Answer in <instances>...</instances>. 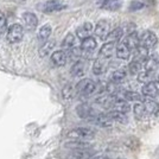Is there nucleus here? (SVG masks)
Here are the masks:
<instances>
[{
	"instance_id": "f257e3e1",
	"label": "nucleus",
	"mask_w": 159,
	"mask_h": 159,
	"mask_svg": "<svg viewBox=\"0 0 159 159\" xmlns=\"http://www.w3.org/2000/svg\"><path fill=\"white\" fill-rule=\"evenodd\" d=\"M96 134V131L89 127H79L74 128L68 133L69 139H76V140H86V139H93Z\"/></svg>"
},
{
	"instance_id": "f03ea898",
	"label": "nucleus",
	"mask_w": 159,
	"mask_h": 159,
	"mask_svg": "<svg viewBox=\"0 0 159 159\" xmlns=\"http://www.w3.org/2000/svg\"><path fill=\"white\" fill-rule=\"evenodd\" d=\"M76 92L82 96H89L96 92V83L90 79L81 80L76 84Z\"/></svg>"
},
{
	"instance_id": "7ed1b4c3",
	"label": "nucleus",
	"mask_w": 159,
	"mask_h": 159,
	"mask_svg": "<svg viewBox=\"0 0 159 159\" xmlns=\"http://www.w3.org/2000/svg\"><path fill=\"white\" fill-rule=\"evenodd\" d=\"M37 8L42 12L51 13V12H58V11L64 10V8H66V5L60 0H49V1L43 2V4H38Z\"/></svg>"
},
{
	"instance_id": "20e7f679",
	"label": "nucleus",
	"mask_w": 159,
	"mask_h": 159,
	"mask_svg": "<svg viewBox=\"0 0 159 159\" xmlns=\"http://www.w3.org/2000/svg\"><path fill=\"white\" fill-rule=\"evenodd\" d=\"M24 37V29L19 24H13L7 29V40L11 44L19 43Z\"/></svg>"
},
{
	"instance_id": "39448f33",
	"label": "nucleus",
	"mask_w": 159,
	"mask_h": 159,
	"mask_svg": "<svg viewBox=\"0 0 159 159\" xmlns=\"http://www.w3.org/2000/svg\"><path fill=\"white\" fill-rule=\"evenodd\" d=\"M76 114L79 115V118L81 119L88 120L92 122V120L99 114L98 111H95L93 107L87 105V103H82V105H79L76 107Z\"/></svg>"
},
{
	"instance_id": "423d86ee",
	"label": "nucleus",
	"mask_w": 159,
	"mask_h": 159,
	"mask_svg": "<svg viewBox=\"0 0 159 159\" xmlns=\"http://www.w3.org/2000/svg\"><path fill=\"white\" fill-rule=\"evenodd\" d=\"M94 32L99 38H101L102 40H106L107 36L111 32V23L106 19H101L96 24V26L94 29Z\"/></svg>"
},
{
	"instance_id": "0eeeda50",
	"label": "nucleus",
	"mask_w": 159,
	"mask_h": 159,
	"mask_svg": "<svg viewBox=\"0 0 159 159\" xmlns=\"http://www.w3.org/2000/svg\"><path fill=\"white\" fill-rule=\"evenodd\" d=\"M157 36L152 31H145L140 36V45L146 49H152L157 44Z\"/></svg>"
},
{
	"instance_id": "6e6552de",
	"label": "nucleus",
	"mask_w": 159,
	"mask_h": 159,
	"mask_svg": "<svg viewBox=\"0 0 159 159\" xmlns=\"http://www.w3.org/2000/svg\"><path fill=\"white\" fill-rule=\"evenodd\" d=\"M141 92H143V95L146 98H157L159 95V82L152 81V82L146 83L143 87Z\"/></svg>"
},
{
	"instance_id": "1a4fd4ad",
	"label": "nucleus",
	"mask_w": 159,
	"mask_h": 159,
	"mask_svg": "<svg viewBox=\"0 0 159 159\" xmlns=\"http://www.w3.org/2000/svg\"><path fill=\"white\" fill-rule=\"evenodd\" d=\"M21 20L24 23V27L29 31H33L38 25V19H37L36 14L31 13V12H25L21 16Z\"/></svg>"
},
{
	"instance_id": "9d476101",
	"label": "nucleus",
	"mask_w": 159,
	"mask_h": 159,
	"mask_svg": "<svg viewBox=\"0 0 159 159\" xmlns=\"http://www.w3.org/2000/svg\"><path fill=\"white\" fill-rule=\"evenodd\" d=\"M115 53H116L118 58H120V60H128L131 57V55H132V49L122 40L116 45Z\"/></svg>"
},
{
	"instance_id": "9b49d317",
	"label": "nucleus",
	"mask_w": 159,
	"mask_h": 159,
	"mask_svg": "<svg viewBox=\"0 0 159 159\" xmlns=\"http://www.w3.org/2000/svg\"><path fill=\"white\" fill-rule=\"evenodd\" d=\"M66 61H68V55L64 50H57L51 55V62L53 63V66H63L66 63Z\"/></svg>"
},
{
	"instance_id": "f8f14e48",
	"label": "nucleus",
	"mask_w": 159,
	"mask_h": 159,
	"mask_svg": "<svg viewBox=\"0 0 159 159\" xmlns=\"http://www.w3.org/2000/svg\"><path fill=\"white\" fill-rule=\"evenodd\" d=\"M115 43L114 42H107L105 43L101 49H100V57H102V58H111L112 57V55L114 53L115 51Z\"/></svg>"
},
{
	"instance_id": "ddd939ff",
	"label": "nucleus",
	"mask_w": 159,
	"mask_h": 159,
	"mask_svg": "<svg viewBox=\"0 0 159 159\" xmlns=\"http://www.w3.org/2000/svg\"><path fill=\"white\" fill-rule=\"evenodd\" d=\"M94 31V26L92 23H84L83 25H81V26L76 30V34H77V37L81 38V39H84L87 37H89Z\"/></svg>"
},
{
	"instance_id": "4468645a",
	"label": "nucleus",
	"mask_w": 159,
	"mask_h": 159,
	"mask_svg": "<svg viewBox=\"0 0 159 159\" xmlns=\"http://www.w3.org/2000/svg\"><path fill=\"white\" fill-rule=\"evenodd\" d=\"M99 6L107 11H118L121 7V0H101Z\"/></svg>"
},
{
	"instance_id": "2eb2a0df",
	"label": "nucleus",
	"mask_w": 159,
	"mask_h": 159,
	"mask_svg": "<svg viewBox=\"0 0 159 159\" xmlns=\"http://www.w3.org/2000/svg\"><path fill=\"white\" fill-rule=\"evenodd\" d=\"M113 111H118L121 113H127L131 109V105L128 103V101L125 99H115V101L112 105Z\"/></svg>"
},
{
	"instance_id": "dca6fc26",
	"label": "nucleus",
	"mask_w": 159,
	"mask_h": 159,
	"mask_svg": "<svg viewBox=\"0 0 159 159\" xmlns=\"http://www.w3.org/2000/svg\"><path fill=\"white\" fill-rule=\"evenodd\" d=\"M96 40L95 38H93L92 36H89V37H87L84 39H82V43H81V49H82V51H84V52H93L94 50L96 49Z\"/></svg>"
},
{
	"instance_id": "f3484780",
	"label": "nucleus",
	"mask_w": 159,
	"mask_h": 159,
	"mask_svg": "<svg viewBox=\"0 0 159 159\" xmlns=\"http://www.w3.org/2000/svg\"><path fill=\"white\" fill-rule=\"evenodd\" d=\"M124 42L133 50V49H137L140 45V37L138 36V33L134 31V32L128 33V36L124 39Z\"/></svg>"
},
{
	"instance_id": "a211bd4d",
	"label": "nucleus",
	"mask_w": 159,
	"mask_h": 159,
	"mask_svg": "<svg viewBox=\"0 0 159 159\" xmlns=\"http://www.w3.org/2000/svg\"><path fill=\"white\" fill-rule=\"evenodd\" d=\"M70 73L74 77H81L83 76L84 73H86V66H84V63L82 61H77L70 69Z\"/></svg>"
},
{
	"instance_id": "6ab92c4d",
	"label": "nucleus",
	"mask_w": 159,
	"mask_h": 159,
	"mask_svg": "<svg viewBox=\"0 0 159 159\" xmlns=\"http://www.w3.org/2000/svg\"><path fill=\"white\" fill-rule=\"evenodd\" d=\"M133 113H134L135 119L138 120H144L146 115H148V113L146 112V108L143 102H138V103L134 105V107H133Z\"/></svg>"
},
{
	"instance_id": "aec40b11",
	"label": "nucleus",
	"mask_w": 159,
	"mask_h": 159,
	"mask_svg": "<svg viewBox=\"0 0 159 159\" xmlns=\"http://www.w3.org/2000/svg\"><path fill=\"white\" fill-rule=\"evenodd\" d=\"M76 44V38H75V36L71 34V33H69V34H66V38L63 39V43H62V48H63V50L68 52V51H70L71 49L76 47L75 45Z\"/></svg>"
},
{
	"instance_id": "412c9836",
	"label": "nucleus",
	"mask_w": 159,
	"mask_h": 159,
	"mask_svg": "<svg viewBox=\"0 0 159 159\" xmlns=\"http://www.w3.org/2000/svg\"><path fill=\"white\" fill-rule=\"evenodd\" d=\"M122 36H124V29L122 27H116V29H114V30H112L109 32V34L107 36L106 40L107 42H114V43H116V42H119L122 38Z\"/></svg>"
},
{
	"instance_id": "4be33fe9",
	"label": "nucleus",
	"mask_w": 159,
	"mask_h": 159,
	"mask_svg": "<svg viewBox=\"0 0 159 159\" xmlns=\"http://www.w3.org/2000/svg\"><path fill=\"white\" fill-rule=\"evenodd\" d=\"M127 76V71L126 69H124V68H121V69H116L115 71H113L112 76H111V82H114V83H120V82H122L124 80L126 79Z\"/></svg>"
},
{
	"instance_id": "5701e85b",
	"label": "nucleus",
	"mask_w": 159,
	"mask_h": 159,
	"mask_svg": "<svg viewBox=\"0 0 159 159\" xmlns=\"http://www.w3.org/2000/svg\"><path fill=\"white\" fill-rule=\"evenodd\" d=\"M66 147H70V148H74V150H81V148H90V144L87 143L84 140H76L73 139L71 141L66 143Z\"/></svg>"
},
{
	"instance_id": "b1692460",
	"label": "nucleus",
	"mask_w": 159,
	"mask_h": 159,
	"mask_svg": "<svg viewBox=\"0 0 159 159\" xmlns=\"http://www.w3.org/2000/svg\"><path fill=\"white\" fill-rule=\"evenodd\" d=\"M122 99L127 100L128 102H131V101H139V102H144V96L143 95H140L139 93H137V92H131V90H126V92H124L122 93Z\"/></svg>"
},
{
	"instance_id": "393cba45",
	"label": "nucleus",
	"mask_w": 159,
	"mask_h": 159,
	"mask_svg": "<svg viewBox=\"0 0 159 159\" xmlns=\"http://www.w3.org/2000/svg\"><path fill=\"white\" fill-rule=\"evenodd\" d=\"M144 106L146 108V112L148 113V114H157L159 112V103L158 102H156V101H153V100H144Z\"/></svg>"
},
{
	"instance_id": "a878e982",
	"label": "nucleus",
	"mask_w": 159,
	"mask_h": 159,
	"mask_svg": "<svg viewBox=\"0 0 159 159\" xmlns=\"http://www.w3.org/2000/svg\"><path fill=\"white\" fill-rule=\"evenodd\" d=\"M106 58H102V57H100L98 60L94 62L93 64V73L95 75H101V74L105 73V70H106V62H105Z\"/></svg>"
},
{
	"instance_id": "bb28decb",
	"label": "nucleus",
	"mask_w": 159,
	"mask_h": 159,
	"mask_svg": "<svg viewBox=\"0 0 159 159\" xmlns=\"http://www.w3.org/2000/svg\"><path fill=\"white\" fill-rule=\"evenodd\" d=\"M108 116L113 120V121H116V122H120V124H126L128 119L125 115V113L118 112V111H111L109 113H107Z\"/></svg>"
},
{
	"instance_id": "cd10ccee",
	"label": "nucleus",
	"mask_w": 159,
	"mask_h": 159,
	"mask_svg": "<svg viewBox=\"0 0 159 159\" xmlns=\"http://www.w3.org/2000/svg\"><path fill=\"white\" fill-rule=\"evenodd\" d=\"M51 26L47 24V25H44V26H42L39 31H38V40L42 42V43H45L48 39H49V37H50V34H51Z\"/></svg>"
},
{
	"instance_id": "c85d7f7f",
	"label": "nucleus",
	"mask_w": 159,
	"mask_h": 159,
	"mask_svg": "<svg viewBox=\"0 0 159 159\" xmlns=\"http://www.w3.org/2000/svg\"><path fill=\"white\" fill-rule=\"evenodd\" d=\"M73 156L76 159H89L93 156V151L89 148H81V150H75Z\"/></svg>"
},
{
	"instance_id": "c756f323",
	"label": "nucleus",
	"mask_w": 159,
	"mask_h": 159,
	"mask_svg": "<svg viewBox=\"0 0 159 159\" xmlns=\"http://www.w3.org/2000/svg\"><path fill=\"white\" fill-rule=\"evenodd\" d=\"M55 47V42L53 40H47L45 43H43V45L40 47L39 49V55L42 57H44V56H48L49 53L51 52V50L53 49Z\"/></svg>"
},
{
	"instance_id": "7c9ffc66",
	"label": "nucleus",
	"mask_w": 159,
	"mask_h": 159,
	"mask_svg": "<svg viewBox=\"0 0 159 159\" xmlns=\"http://www.w3.org/2000/svg\"><path fill=\"white\" fill-rule=\"evenodd\" d=\"M153 80V75H152V71H150V70H144V71H140L138 74V81L141 82V83H148V82H152Z\"/></svg>"
},
{
	"instance_id": "2f4dec72",
	"label": "nucleus",
	"mask_w": 159,
	"mask_h": 159,
	"mask_svg": "<svg viewBox=\"0 0 159 159\" xmlns=\"http://www.w3.org/2000/svg\"><path fill=\"white\" fill-rule=\"evenodd\" d=\"M141 71V62L133 60L128 66V73L131 75H138Z\"/></svg>"
},
{
	"instance_id": "473e14b6",
	"label": "nucleus",
	"mask_w": 159,
	"mask_h": 159,
	"mask_svg": "<svg viewBox=\"0 0 159 159\" xmlns=\"http://www.w3.org/2000/svg\"><path fill=\"white\" fill-rule=\"evenodd\" d=\"M6 17H5V14L0 11V34H4V33L6 32Z\"/></svg>"
},
{
	"instance_id": "72a5a7b5",
	"label": "nucleus",
	"mask_w": 159,
	"mask_h": 159,
	"mask_svg": "<svg viewBox=\"0 0 159 159\" xmlns=\"http://www.w3.org/2000/svg\"><path fill=\"white\" fill-rule=\"evenodd\" d=\"M62 94H63V98H64V99H66V100L71 99L74 95V88L71 86L64 87V89H63Z\"/></svg>"
},
{
	"instance_id": "f704fd0d",
	"label": "nucleus",
	"mask_w": 159,
	"mask_h": 159,
	"mask_svg": "<svg viewBox=\"0 0 159 159\" xmlns=\"http://www.w3.org/2000/svg\"><path fill=\"white\" fill-rule=\"evenodd\" d=\"M144 7V2L141 1H138V0H133L129 5V10L131 11H138V10H141Z\"/></svg>"
},
{
	"instance_id": "c9c22d12",
	"label": "nucleus",
	"mask_w": 159,
	"mask_h": 159,
	"mask_svg": "<svg viewBox=\"0 0 159 159\" xmlns=\"http://www.w3.org/2000/svg\"><path fill=\"white\" fill-rule=\"evenodd\" d=\"M89 159H109L107 156H103V154H100V156H92Z\"/></svg>"
}]
</instances>
